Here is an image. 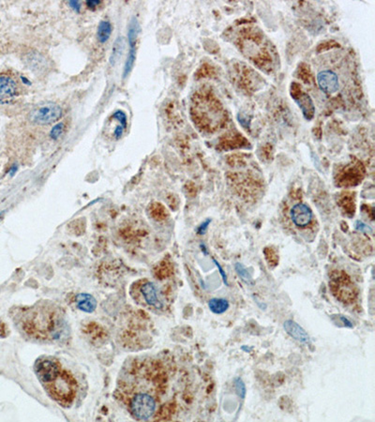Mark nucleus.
I'll return each instance as SVG.
<instances>
[{"instance_id":"10","label":"nucleus","mask_w":375,"mask_h":422,"mask_svg":"<svg viewBox=\"0 0 375 422\" xmlns=\"http://www.w3.org/2000/svg\"><path fill=\"white\" fill-rule=\"evenodd\" d=\"M141 293L146 303L156 309H161L162 303L160 302L158 296V291L155 284L150 281H147L141 286Z\"/></svg>"},{"instance_id":"12","label":"nucleus","mask_w":375,"mask_h":422,"mask_svg":"<svg viewBox=\"0 0 375 422\" xmlns=\"http://www.w3.org/2000/svg\"><path fill=\"white\" fill-rule=\"evenodd\" d=\"M296 102L299 103L306 119H312L314 115V105L310 96L307 94H301L299 99H296Z\"/></svg>"},{"instance_id":"4","label":"nucleus","mask_w":375,"mask_h":422,"mask_svg":"<svg viewBox=\"0 0 375 422\" xmlns=\"http://www.w3.org/2000/svg\"><path fill=\"white\" fill-rule=\"evenodd\" d=\"M19 83L9 73H0V104H8L19 96Z\"/></svg>"},{"instance_id":"1","label":"nucleus","mask_w":375,"mask_h":422,"mask_svg":"<svg viewBox=\"0 0 375 422\" xmlns=\"http://www.w3.org/2000/svg\"><path fill=\"white\" fill-rule=\"evenodd\" d=\"M35 371L45 390L55 401L63 405L72 403L76 394V381L58 360L41 358L35 365Z\"/></svg>"},{"instance_id":"7","label":"nucleus","mask_w":375,"mask_h":422,"mask_svg":"<svg viewBox=\"0 0 375 422\" xmlns=\"http://www.w3.org/2000/svg\"><path fill=\"white\" fill-rule=\"evenodd\" d=\"M318 86L320 90L326 94H333L337 92L340 88L339 77L337 73L331 70L319 71L317 74Z\"/></svg>"},{"instance_id":"26","label":"nucleus","mask_w":375,"mask_h":422,"mask_svg":"<svg viewBox=\"0 0 375 422\" xmlns=\"http://www.w3.org/2000/svg\"><path fill=\"white\" fill-rule=\"evenodd\" d=\"M70 6L71 7L74 11H76V12H80L81 5H80V3H79L78 1H70Z\"/></svg>"},{"instance_id":"27","label":"nucleus","mask_w":375,"mask_h":422,"mask_svg":"<svg viewBox=\"0 0 375 422\" xmlns=\"http://www.w3.org/2000/svg\"><path fill=\"white\" fill-rule=\"evenodd\" d=\"M99 4H101V1H94V0H90V1H88L87 2V5L89 8L90 9H95L96 7L98 6Z\"/></svg>"},{"instance_id":"5","label":"nucleus","mask_w":375,"mask_h":422,"mask_svg":"<svg viewBox=\"0 0 375 422\" xmlns=\"http://www.w3.org/2000/svg\"><path fill=\"white\" fill-rule=\"evenodd\" d=\"M139 32V25L137 20L134 18L130 27H129V33H128V38H129V44H130V52L128 55L127 60L124 65V71H123V79L131 73V71L133 70L134 67V61H135V58H136V39H137V35Z\"/></svg>"},{"instance_id":"17","label":"nucleus","mask_w":375,"mask_h":422,"mask_svg":"<svg viewBox=\"0 0 375 422\" xmlns=\"http://www.w3.org/2000/svg\"><path fill=\"white\" fill-rule=\"evenodd\" d=\"M150 213L153 218H156V220H162L165 216L166 212L164 207L159 203H155L150 207Z\"/></svg>"},{"instance_id":"25","label":"nucleus","mask_w":375,"mask_h":422,"mask_svg":"<svg viewBox=\"0 0 375 422\" xmlns=\"http://www.w3.org/2000/svg\"><path fill=\"white\" fill-rule=\"evenodd\" d=\"M341 320H342V322L344 323V326H347V327H350V328H352L353 327V324H352V322L350 321L347 317H345V316H343V315H341Z\"/></svg>"},{"instance_id":"22","label":"nucleus","mask_w":375,"mask_h":422,"mask_svg":"<svg viewBox=\"0 0 375 422\" xmlns=\"http://www.w3.org/2000/svg\"><path fill=\"white\" fill-rule=\"evenodd\" d=\"M210 224H211V220H210V219L205 220V221L203 222V224H201V225L198 227V234H199V235H204V234L206 233L207 229H209V226H210Z\"/></svg>"},{"instance_id":"29","label":"nucleus","mask_w":375,"mask_h":422,"mask_svg":"<svg viewBox=\"0 0 375 422\" xmlns=\"http://www.w3.org/2000/svg\"><path fill=\"white\" fill-rule=\"evenodd\" d=\"M2 215H3V213L1 212V213H0V219H1V217H2Z\"/></svg>"},{"instance_id":"20","label":"nucleus","mask_w":375,"mask_h":422,"mask_svg":"<svg viewBox=\"0 0 375 422\" xmlns=\"http://www.w3.org/2000/svg\"><path fill=\"white\" fill-rule=\"evenodd\" d=\"M113 118H115V119H116L117 121H119V123H120V126H122L124 130H126L128 125V118L127 115H126V113H125L124 111H122V110H117L116 112L114 113V115H113Z\"/></svg>"},{"instance_id":"28","label":"nucleus","mask_w":375,"mask_h":422,"mask_svg":"<svg viewBox=\"0 0 375 422\" xmlns=\"http://www.w3.org/2000/svg\"><path fill=\"white\" fill-rule=\"evenodd\" d=\"M242 350H244L245 352H248H248L253 351V348H246L245 346H242Z\"/></svg>"},{"instance_id":"16","label":"nucleus","mask_w":375,"mask_h":422,"mask_svg":"<svg viewBox=\"0 0 375 422\" xmlns=\"http://www.w3.org/2000/svg\"><path fill=\"white\" fill-rule=\"evenodd\" d=\"M123 51V39L122 38H119L118 39L115 40V45H114V48H113V52L112 55L110 57V62L111 64L114 65L115 62L119 59V57Z\"/></svg>"},{"instance_id":"23","label":"nucleus","mask_w":375,"mask_h":422,"mask_svg":"<svg viewBox=\"0 0 375 422\" xmlns=\"http://www.w3.org/2000/svg\"><path fill=\"white\" fill-rule=\"evenodd\" d=\"M356 230L360 231V232H364V233H370L371 229L369 228L367 224H364L363 222L357 221L356 223Z\"/></svg>"},{"instance_id":"8","label":"nucleus","mask_w":375,"mask_h":422,"mask_svg":"<svg viewBox=\"0 0 375 422\" xmlns=\"http://www.w3.org/2000/svg\"><path fill=\"white\" fill-rule=\"evenodd\" d=\"M332 288L338 298L343 302H351L354 300V286L349 280H345L344 277H339L332 282Z\"/></svg>"},{"instance_id":"11","label":"nucleus","mask_w":375,"mask_h":422,"mask_svg":"<svg viewBox=\"0 0 375 422\" xmlns=\"http://www.w3.org/2000/svg\"><path fill=\"white\" fill-rule=\"evenodd\" d=\"M75 302L77 308L85 313H93L97 307V301L94 297L86 293L77 294Z\"/></svg>"},{"instance_id":"18","label":"nucleus","mask_w":375,"mask_h":422,"mask_svg":"<svg viewBox=\"0 0 375 422\" xmlns=\"http://www.w3.org/2000/svg\"><path fill=\"white\" fill-rule=\"evenodd\" d=\"M235 389L236 394L238 395V397H240V399L244 400L245 397H246V394H247V390H246V385L243 382L241 378H235Z\"/></svg>"},{"instance_id":"14","label":"nucleus","mask_w":375,"mask_h":422,"mask_svg":"<svg viewBox=\"0 0 375 422\" xmlns=\"http://www.w3.org/2000/svg\"><path fill=\"white\" fill-rule=\"evenodd\" d=\"M112 33V26L108 21H102L98 26V32L97 37L100 43L104 44L108 40Z\"/></svg>"},{"instance_id":"21","label":"nucleus","mask_w":375,"mask_h":422,"mask_svg":"<svg viewBox=\"0 0 375 422\" xmlns=\"http://www.w3.org/2000/svg\"><path fill=\"white\" fill-rule=\"evenodd\" d=\"M213 262L215 263L217 269H218V270L220 271V274H221V276H222V278H223V282H224V284H225L226 286H229V283H228V279H227V275H226L225 271H224V270H223V268H222V266L220 265V263L217 261L216 259H213Z\"/></svg>"},{"instance_id":"3","label":"nucleus","mask_w":375,"mask_h":422,"mask_svg":"<svg viewBox=\"0 0 375 422\" xmlns=\"http://www.w3.org/2000/svg\"><path fill=\"white\" fill-rule=\"evenodd\" d=\"M63 115V110L57 103H45L32 109L28 120L32 124L46 126L58 121Z\"/></svg>"},{"instance_id":"2","label":"nucleus","mask_w":375,"mask_h":422,"mask_svg":"<svg viewBox=\"0 0 375 422\" xmlns=\"http://www.w3.org/2000/svg\"><path fill=\"white\" fill-rule=\"evenodd\" d=\"M157 403L155 398L146 392L135 393L129 400V408L136 419L147 420L155 414Z\"/></svg>"},{"instance_id":"24","label":"nucleus","mask_w":375,"mask_h":422,"mask_svg":"<svg viewBox=\"0 0 375 422\" xmlns=\"http://www.w3.org/2000/svg\"><path fill=\"white\" fill-rule=\"evenodd\" d=\"M123 133H124V129L122 126H118V127H116L115 131V139H119L122 135H123Z\"/></svg>"},{"instance_id":"15","label":"nucleus","mask_w":375,"mask_h":422,"mask_svg":"<svg viewBox=\"0 0 375 422\" xmlns=\"http://www.w3.org/2000/svg\"><path fill=\"white\" fill-rule=\"evenodd\" d=\"M235 269L237 275L239 276V278L245 283H247L248 285H254L255 284L253 276L251 275L248 269H246L245 266L242 265L241 263H236L235 265Z\"/></svg>"},{"instance_id":"13","label":"nucleus","mask_w":375,"mask_h":422,"mask_svg":"<svg viewBox=\"0 0 375 422\" xmlns=\"http://www.w3.org/2000/svg\"><path fill=\"white\" fill-rule=\"evenodd\" d=\"M229 301L225 299H211L209 301V308L210 311L215 314H223L227 312L229 309Z\"/></svg>"},{"instance_id":"19","label":"nucleus","mask_w":375,"mask_h":422,"mask_svg":"<svg viewBox=\"0 0 375 422\" xmlns=\"http://www.w3.org/2000/svg\"><path fill=\"white\" fill-rule=\"evenodd\" d=\"M65 125L62 122H59L57 125H55L50 132V137L53 140H58V138L63 135Z\"/></svg>"},{"instance_id":"6","label":"nucleus","mask_w":375,"mask_h":422,"mask_svg":"<svg viewBox=\"0 0 375 422\" xmlns=\"http://www.w3.org/2000/svg\"><path fill=\"white\" fill-rule=\"evenodd\" d=\"M312 217L313 214L312 209L310 208V206L303 203L296 204L290 211V218L292 220L293 224L299 228L307 227L312 223Z\"/></svg>"},{"instance_id":"9","label":"nucleus","mask_w":375,"mask_h":422,"mask_svg":"<svg viewBox=\"0 0 375 422\" xmlns=\"http://www.w3.org/2000/svg\"><path fill=\"white\" fill-rule=\"evenodd\" d=\"M283 328L285 332L292 337L293 339L298 341L301 344L309 345L311 343V338L308 332L301 326L293 320H286L283 323Z\"/></svg>"}]
</instances>
